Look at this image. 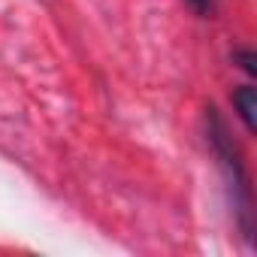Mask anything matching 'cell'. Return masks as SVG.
Returning <instances> with one entry per match:
<instances>
[{
	"mask_svg": "<svg viewBox=\"0 0 257 257\" xmlns=\"http://www.w3.org/2000/svg\"><path fill=\"white\" fill-rule=\"evenodd\" d=\"M185 4H188V7H191L197 16H203V19L215 13V4H212V0H185Z\"/></svg>",
	"mask_w": 257,
	"mask_h": 257,
	"instance_id": "4",
	"label": "cell"
},
{
	"mask_svg": "<svg viewBox=\"0 0 257 257\" xmlns=\"http://www.w3.org/2000/svg\"><path fill=\"white\" fill-rule=\"evenodd\" d=\"M233 106H236V112H239V118H242V124H245V131H248V134H254V112H257L254 88H251V85L239 88V91L233 94Z\"/></svg>",
	"mask_w": 257,
	"mask_h": 257,
	"instance_id": "2",
	"label": "cell"
},
{
	"mask_svg": "<svg viewBox=\"0 0 257 257\" xmlns=\"http://www.w3.org/2000/svg\"><path fill=\"white\" fill-rule=\"evenodd\" d=\"M233 61H239V67H242L248 76H254V73H257V67H254V61H257V58H254V52L242 49V52H236V55H233Z\"/></svg>",
	"mask_w": 257,
	"mask_h": 257,
	"instance_id": "3",
	"label": "cell"
},
{
	"mask_svg": "<svg viewBox=\"0 0 257 257\" xmlns=\"http://www.w3.org/2000/svg\"><path fill=\"white\" fill-rule=\"evenodd\" d=\"M209 146H212L218 164L224 167V176H227L230 188L236 191V194H233V206H236L239 215H242L239 224H242V230L251 236V188H248V176H245L239 149L233 146V137L227 134V124L218 118L215 109H209Z\"/></svg>",
	"mask_w": 257,
	"mask_h": 257,
	"instance_id": "1",
	"label": "cell"
}]
</instances>
